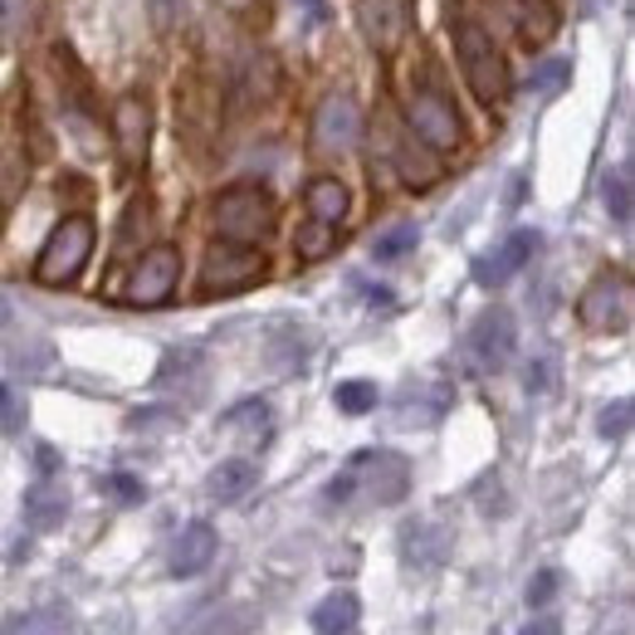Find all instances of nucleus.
Returning <instances> with one entry per match:
<instances>
[{
	"instance_id": "26",
	"label": "nucleus",
	"mask_w": 635,
	"mask_h": 635,
	"mask_svg": "<svg viewBox=\"0 0 635 635\" xmlns=\"http://www.w3.org/2000/svg\"><path fill=\"white\" fill-rule=\"evenodd\" d=\"M567 78H572V64H567V60H542L538 69H532L528 88H532V94H558Z\"/></svg>"
},
{
	"instance_id": "24",
	"label": "nucleus",
	"mask_w": 635,
	"mask_h": 635,
	"mask_svg": "<svg viewBox=\"0 0 635 635\" xmlns=\"http://www.w3.org/2000/svg\"><path fill=\"white\" fill-rule=\"evenodd\" d=\"M333 401L343 416H367V411H377V387H372V381H343V387L333 391Z\"/></svg>"
},
{
	"instance_id": "19",
	"label": "nucleus",
	"mask_w": 635,
	"mask_h": 635,
	"mask_svg": "<svg viewBox=\"0 0 635 635\" xmlns=\"http://www.w3.org/2000/svg\"><path fill=\"white\" fill-rule=\"evenodd\" d=\"M514 20H518L524 44H548L558 35V10L548 0H514Z\"/></svg>"
},
{
	"instance_id": "27",
	"label": "nucleus",
	"mask_w": 635,
	"mask_h": 635,
	"mask_svg": "<svg viewBox=\"0 0 635 635\" xmlns=\"http://www.w3.org/2000/svg\"><path fill=\"white\" fill-rule=\"evenodd\" d=\"M626 430H631V401H616V406L601 411V435H606V440H621Z\"/></svg>"
},
{
	"instance_id": "11",
	"label": "nucleus",
	"mask_w": 635,
	"mask_h": 635,
	"mask_svg": "<svg viewBox=\"0 0 635 635\" xmlns=\"http://www.w3.org/2000/svg\"><path fill=\"white\" fill-rule=\"evenodd\" d=\"M362 138V112L347 94H333L323 98L313 112V147H323V152H347Z\"/></svg>"
},
{
	"instance_id": "18",
	"label": "nucleus",
	"mask_w": 635,
	"mask_h": 635,
	"mask_svg": "<svg viewBox=\"0 0 635 635\" xmlns=\"http://www.w3.org/2000/svg\"><path fill=\"white\" fill-rule=\"evenodd\" d=\"M357 616H362L357 596L353 592H333V596H323L313 606V631L318 635H347L357 626Z\"/></svg>"
},
{
	"instance_id": "16",
	"label": "nucleus",
	"mask_w": 635,
	"mask_h": 635,
	"mask_svg": "<svg viewBox=\"0 0 635 635\" xmlns=\"http://www.w3.org/2000/svg\"><path fill=\"white\" fill-rule=\"evenodd\" d=\"M64 514H69V489H64V484L40 480L35 489L25 494V524L30 528H60Z\"/></svg>"
},
{
	"instance_id": "21",
	"label": "nucleus",
	"mask_w": 635,
	"mask_h": 635,
	"mask_svg": "<svg viewBox=\"0 0 635 635\" xmlns=\"http://www.w3.org/2000/svg\"><path fill=\"white\" fill-rule=\"evenodd\" d=\"M0 635H74V616L64 606H40V611L15 616Z\"/></svg>"
},
{
	"instance_id": "5",
	"label": "nucleus",
	"mask_w": 635,
	"mask_h": 635,
	"mask_svg": "<svg viewBox=\"0 0 635 635\" xmlns=\"http://www.w3.org/2000/svg\"><path fill=\"white\" fill-rule=\"evenodd\" d=\"M265 255L255 245H235V240H220L206 249L201 259V293H240L249 283L265 279Z\"/></svg>"
},
{
	"instance_id": "23",
	"label": "nucleus",
	"mask_w": 635,
	"mask_h": 635,
	"mask_svg": "<svg viewBox=\"0 0 635 635\" xmlns=\"http://www.w3.org/2000/svg\"><path fill=\"white\" fill-rule=\"evenodd\" d=\"M416 240H421V230H416V225H391V230H381L377 240H372V259H381V265H391V259L411 255Z\"/></svg>"
},
{
	"instance_id": "25",
	"label": "nucleus",
	"mask_w": 635,
	"mask_h": 635,
	"mask_svg": "<svg viewBox=\"0 0 635 635\" xmlns=\"http://www.w3.org/2000/svg\"><path fill=\"white\" fill-rule=\"evenodd\" d=\"M333 245H337V225L309 220V225L299 230V255H303V259H323Z\"/></svg>"
},
{
	"instance_id": "3",
	"label": "nucleus",
	"mask_w": 635,
	"mask_h": 635,
	"mask_svg": "<svg viewBox=\"0 0 635 635\" xmlns=\"http://www.w3.org/2000/svg\"><path fill=\"white\" fill-rule=\"evenodd\" d=\"M94 220L88 215H69V220H60L50 230V240H44L40 259H35V279L50 283V289H64V283H74L78 275H84L88 255H94Z\"/></svg>"
},
{
	"instance_id": "15",
	"label": "nucleus",
	"mask_w": 635,
	"mask_h": 635,
	"mask_svg": "<svg viewBox=\"0 0 635 635\" xmlns=\"http://www.w3.org/2000/svg\"><path fill=\"white\" fill-rule=\"evenodd\" d=\"M259 484V470L249 460H220L211 470V480H206V489L215 504H240V498L249 494Z\"/></svg>"
},
{
	"instance_id": "31",
	"label": "nucleus",
	"mask_w": 635,
	"mask_h": 635,
	"mask_svg": "<svg viewBox=\"0 0 635 635\" xmlns=\"http://www.w3.org/2000/svg\"><path fill=\"white\" fill-rule=\"evenodd\" d=\"M181 6H186V0H152L157 20H176V15H181Z\"/></svg>"
},
{
	"instance_id": "17",
	"label": "nucleus",
	"mask_w": 635,
	"mask_h": 635,
	"mask_svg": "<svg viewBox=\"0 0 635 635\" xmlns=\"http://www.w3.org/2000/svg\"><path fill=\"white\" fill-rule=\"evenodd\" d=\"M303 201H309V220L343 225V215H347V186H343L337 176H318V181H309Z\"/></svg>"
},
{
	"instance_id": "1",
	"label": "nucleus",
	"mask_w": 635,
	"mask_h": 635,
	"mask_svg": "<svg viewBox=\"0 0 635 635\" xmlns=\"http://www.w3.org/2000/svg\"><path fill=\"white\" fill-rule=\"evenodd\" d=\"M455 60H460L464 84L474 88L480 104H489V108L504 104L508 88H514V78H508L504 50H498L494 35L480 25V20H460V25H455Z\"/></svg>"
},
{
	"instance_id": "28",
	"label": "nucleus",
	"mask_w": 635,
	"mask_h": 635,
	"mask_svg": "<svg viewBox=\"0 0 635 635\" xmlns=\"http://www.w3.org/2000/svg\"><path fill=\"white\" fill-rule=\"evenodd\" d=\"M558 586H562V577L552 572V567H548V572H538L528 582V606H548V601L558 596Z\"/></svg>"
},
{
	"instance_id": "32",
	"label": "nucleus",
	"mask_w": 635,
	"mask_h": 635,
	"mask_svg": "<svg viewBox=\"0 0 635 635\" xmlns=\"http://www.w3.org/2000/svg\"><path fill=\"white\" fill-rule=\"evenodd\" d=\"M518 635H562V631H558V621H532V626L518 631Z\"/></svg>"
},
{
	"instance_id": "30",
	"label": "nucleus",
	"mask_w": 635,
	"mask_h": 635,
	"mask_svg": "<svg viewBox=\"0 0 635 635\" xmlns=\"http://www.w3.org/2000/svg\"><path fill=\"white\" fill-rule=\"evenodd\" d=\"M524 387L528 391H548V362H532V367L524 372Z\"/></svg>"
},
{
	"instance_id": "2",
	"label": "nucleus",
	"mask_w": 635,
	"mask_h": 635,
	"mask_svg": "<svg viewBox=\"0 0 635 635\" xmlns=\"http://www.w3.org/2000/svg\"><path fill=\"white\" fill-rule=\"evenodd\" d=\"M275 196L265 186H230L211 201V225L220 240L235 245H259L269 230H275Z\"/></svg>"
},
{
	"instance_id": "14",
	"label": "nucleus",
	"mask_w": 635,
	"mask_h": 635,
	"mask_svg": "<svg viewBox=\"0 0 635 635\" xmlns=\"http://www.w3.org/2000/svg\"><path fill=\"white\" fill-rule=\"evenodd\" d=\"M211 558H215V528H211V524H191V528L176 538V548H172V577H196V572H206Z\"/></svg>"
},
{
	"instance_id": "9",
	"label": "nucleus",
	"mask_w": 635,
	"mask_h": 635,
	"mask_svg": "<svg viewBox=\"0 0 635 635\" xmlns=\"http://www.w3.org/2000/svg\"><path fill=\"white\" fill-rule=\"evenodd\" d=\"M347 480H353V494L367 489L372 504H401L406 489H411V470H406V460L391 455V450H362V455L347 464Z\"/></svg>"
},
{
	"instance_id": "35",
	"label": "nucleus",
	"mask_w": 635,
	"mask_h": 635,
	"mask_svg": "<svg viewBox=\"0 0 635 635\" xmlns=\"http://www.w3.org/2000/svg\"><path fill=\"white\" fill-rule=\"evenodd\" d=\"M0 10H6V0H0Z\"/></svg>"
},
{
	"instance_id": "29",
	"label": "nucleus",
	"mask_w": 635,
	"mask_h": 635,
	"mask_svg": "<svg viewBox=\"0 0 635 635\" xmlns=\"http://www.w3.org/2000/svg\"><path fill=\"white\" fill-rule=\"evenodd\" d=\"M108 489L118 494L122 504H142V494H147V489H142V480H132V474H112Z\"/></svg>"
},
{
	"instance_id": "33",
	"label": "nucleus",
	"mask_w": 635,
	"mask_h": 635,
	"mask_svg": "<svg viewBox=\"0 0 635 635\" xmlns=\"http://www.w3.org/2000/svg\"><path fill=\"white\" fill-rule=\"evenodd\" d=\"M6 323H10V303L0 299V327H6Z\"/></svg>"
},
{
	"instance_id": "7",
	"label": "nucleus",
	"mask_w": 635,
	"mask_h": 635,
	"mask_svg": "<svg viewBox=\"0 0 635 635\" xmlns=\"http://www.w3.org/2000/svg\"><path fill=\"white\" fill-rule=\"evenodd\" d=\"M514 343H518V327H514V313L508 309H484L480 318L470 323V337H464V357H470L474 372H504L508 357H514Z\"/></svg>"
},
{
	"instance_id": "22",
	"label": "nucleus",
	"mask_w": 635,
	"mask_h": 635,
	"mask_svg": "<svg viewBox=\"0 0 635 635\" xmlns=\"http://www.w3.org/2000/svg\"><path fill=\"white\" fill-rule=\"evenodd\" d=\"M601 201H606L611 220L616 225H631V211H635V196H631V166H616L601 181Z\"/></svg>"
},
{
	"instance_id": "13",
	"label": "nucleus",
	"mask_w": 635,
	"mask_h": 635,
	"mask_svg": "<svg viewBox=\"0 0 635 635\" xmlns=\"http://www.w3.org/2000/svg\"><path fill=\"white\" fill-rule=\"evenodd\" d=\"M362 30H367L372 50L391 54L396 44H401V35H406L401 6H396V0H362Z\"/></svg>"
},
{
	"instance_id": "6",
	"label": "nucleus",
	"mask_w": 635,
	"mask_h": 635,
	"mask_svg": "<svg viewBox=\"0 0 635 635\" xmlns=\"http://www.w3.org/2000/svg\"><path fill=\"white\" fill-rule=\"evenodd\" d=\"M176 279H181V249L176 245H152L138 265H132L122 299L138 303V309H162V303L176 293Z\"/></svg>"
},
{
	"instance_id": "8",
	"label": "nucleus",
	"mask_w": 635,
	"mask_h": 635,
	"mask_svg": "<svg viewBox=\"0 0 635 635\" xmlns=\"http://www.w3.org/2000/svg\"><path fill=\"white\" fill-rule=\"evenodd\" d=\"M406 122H411V132L430 147V152H455L464 142L455 108H450V98L435 94V88H411V98H406Z\"/></svg>"
},
{
	"instance_id": "4",
	"label": "nucleus",
	"mask_w": 635,
	"mask_h": 635,
	"mask_svg": "<svg viewBox=\"0 0 635 635\" xmlns=\"http://www.w3.org/2000/svg\"><path fill=\"white\" fill-rule=\"evenodd\" d=\"M631 309H635V293H631L626 269H601L582 289V299H577V318H582L592 333H626Z\"/></svg>"
},
{
	"instance_id": "34",
	"label": "nucleus",
	"mask_w": 635,
	"mask_h": 635,
	"mask_svg": "<svg viewBox=\"0 0 635 635\" xmlns=\"http://www.w3.org/2000/svg\"><path fill=\"white\" fill-rule=\"evenodd\" d=\"M0 406H6V387H0Z\"/></svg>"
},
{
	"instance_id": "12",
	"label": "nucleus",
	"mask_w": 635,
	"mask_h": 635,
	"mask_svg": "<svg viewBox=\"0 0 635 635\" xmlns=\"http://www.w3.org/2000/svg\"><path fill=\"white\" fill-rule=\"evenodd\" d=\"M532 249H538V230H514L504 245H494L489 255L474 259V283H480V289H504L532 259Z\"/></svg>"
},
{
	"instance_id": "20",
	"label": "nucleus",
	"mask_w": 635,
	"mask_h": 635,
	"mask_svg": "<svg viewBox=\"0 0 635 635\" xmlns=\"http://www.w3.org/2000/svg\"><path fill=\"white\" fill-rule=\"evenodd\" d=\"M396 172H401V181L411 191H430L440 181V162L430 152H421L416 142H401L396 147Z\"/></svg>"
},
{
	"instance_id": "10",
	"label": "nucleus",
	"mask_w": 635,
	"mask_h": 635,
	"mask_svg": "<svg viewBox=\"0 0 635 635\" xmlns=\"http://www.w3.org/2000/svg\"><path fill=\"white\" fill-rule=\"evenodd\" d=\"M112 142H118V157L128 172H138L147 162V142H152V108H147V98L138 94L118 98V108H112Z\"/></svg>"
}]
</instances>
